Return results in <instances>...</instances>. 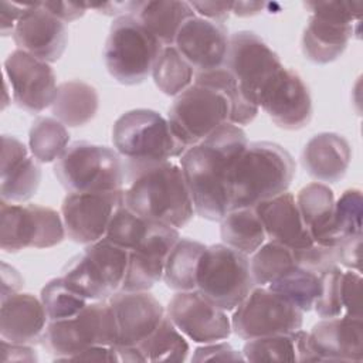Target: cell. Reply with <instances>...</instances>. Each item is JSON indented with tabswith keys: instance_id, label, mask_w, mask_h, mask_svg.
<instances>
[{
	"instance_id": "1",
	"label": "cell",
	"mask_w": 363,
	"mask_h": 363,
	"mask_svg": "<svg viewBox=\"0 0 363 363\" xmlns=\"http://www.w3.org/2000/svg\"><path fill=\"white\" fill-rule=\"evenodd\" d=\"M248 145L241 126L224 123L180 156V166L194 211L220 221L230 210V172Z\"/></svg>"
},
{
	"instance_id": "2",
	"label": "cell",
	"mask_w": 363,
	"mask_h": 363,
	"mask_svg": "<svg viewBox=\"0 0 363 363\" xmlns=\"http://www.w3.org/2000/svg\"><path fill=\"white\" fill-rule=\"evenodd\" d=\"M126 182L123 203L139 217L174 228L193 218L196 211L183 170L170 160L142 169Z\"/></svg>"
},
{
	"instance_id": "3",
	"label": "cell",
	"mask_w": 363,
	"mask_h": 363,
	"mask_svg": "<svg viewBox=\"0 0 363 363\" xmlns=\"http://www.w3.org/2000/svg\"><path fill=\"white\" fill-rule=\"evenodd\" d=\"M295 170L292 155L278 143L248 142L230 172V210L255 207L288 191Z\"/></svg>"
},
{
	"instance_id": "4",
	"label": "cell",
	"mask_w": 363,
	"mask_h": 363,
	"mask_svg": "<svg viewBox=\"0 0 363 363\" xmlns=\"http://www.w3.org/2000/svg\"><path fill=\"white\" fill-rule=\"evenodd\" d=\"M112 143L122 157L125 180L142 169L180 157L187 150L169 121L152 109L122 113L113 123Z\"/></svg>"
},
{
	"instance_id": "5",
	"label": "cell",
	"mask_w": 363,
	"mask_h": 363,
	"mask_svg": "<svg viewBox=\"0 0 363 363\" xmlns=\"http://www.w3.org/2000/svg\"><path fill=\"white\" fill-rule=\"evenodd\" d=\"M54 174L68 193H98L123 189L119 153L108 146L77 140L54 163Z\"/></svg>"
},
{
	"instance_id": "6",
	"label": "cell",
	"mask_w": 363,
	"mask_h": 363,
	"mask_svg": "<svg viewBox=\"0 0 363 363\" xmlns=\"http://www.w3.org/2000/svg\"><path fill=\"white\" fill-rule=\"evenodd\" d=\"M164 45L130 14L118 16L104 47L108 72L122 85L143 82Z\"/></svg>"
},
{
	"instance_id": "7",
	"label": "cell",
	"mask_w": 363,
	"mask_h": 363,
	"mask_svg": "<svg viewBox=\"0 0 363 363\" xmlns=\"http://www.w3.org/2000/svg\"><path fill=\"white\" fill-rule=\"evenodd\" d=\"M116 342L118 329L108 299L88 302L72 318L50 320L41 336L43 347L57 362H68L89 347L115 346Z\"/></svg>"
},
{
	"instance_id": "8",
	"label": "cell",
	"mask_w": 363,
	"mask_h": 363,
	"mask_svg": "<svg viewBox=\"0 0 363 363\" xmlns=\"http://www.w3.org/2000/svg\"><path fill=\"white\" fill-rule=\"evenodd\" d=\"M129 251L105 237L88 244L81 255L72 257L61 278L86 301H105L121 291L128 268Z\"/></svg>"
},
{
	"instance_id": "9",
	"label": "cell",
	"mask_w": 363,
	"mask_h": 363,
	"mask_svg": "<svg viewBox=\"0 0 363 363\" xmlns=\"http://www.w3.org/2000/svg\"><path fill=\"white\" fill-rule=\"evenodd\" d=\"M255 286L248 255L225 244H213L203 251L196 289L223 311H234Z\"/></svg>"
},
{
	"instance_id": "10",
	"label": "cell",
	"mask_w": 363,
	"mask_h": 363,
	"mask_svg": "<svg viewBox=\"0 0 363 363\" xmlns=\"http://www.w3.org/2000/svg\"><path fill=\"white\" fill-rule=\"evenodd\" d=\"M311 13L302 34V52L315 64L337 60L359 27L362 3L357 1H306Z\"/></svg>"
},
{
	"instance_id": "11",
	"label": "cell",
	"mask_w": 363,
	"mask_h": 363,
	"mask_svg": "<svg viewBox=\"0 0 363 363\" xmlns=\"http://www.w3.org/2000/svg\"><path fill=\"white\" fill-rule=\"evenodd\" d=\"M65 235L62 217L54 208L0 201V247L3 251L51 248Z\"/></svg>"
},
{
	"instance_id": "12",
	"label": "cell",
	"mask_w": 363,
	"mask_h": 363,
	"mask_svg": "<svg viewBox=\"0 0 363 363\" xmlns=\"http://www.w3.org/2000/svg\"><path fill=\"white\" fill-rule=\"evenodd\" d=\"M303 312L268 286H254L234 309L231 330L244 340L291 333L302 328Z\"/></svg>"
},
{
	"instance_id": "13",
	"label": "cell",
	"mask_w": 363,
	"mask_h": 363,
	"mask_svg": "<svg viewBox=\"0 0 363 363\" xmlns=\"http://www.w3.org/2000/svg\"><path fill=\"white\" fill-rule=\"evenodd\" d=\"M282 62L275 51L255 33L237 31L230 35L224 68L234 77L242 96L258 106V95Z\"/></svg>"
},
{
	"instance_id": "14",
	"label": "cell",
	"mask_w": 363,
	"mask_h": 363,
	"mask_svg": "<svg viewBox=\"0 0 363 363\" xmlns=\"http://www.w3.org/2000/svg\"><path fill=\"white\" fill-rule=\"evenodd\" d=\"M123 204V189L98 193H68L61 204L65 234L79 244L105 237L115 211Z\"/></svg>"
},
{
	"instance_id": "15",
	"label": "cell",
	"mask_w": 363,
	"mask_h": 363,
	"mask_svg": "<svg viewBox=\"0 0 363 363\" xmlns=\"http://www.w3.org/2000/svg\"><path fill=\"white\" fill-rule=\"evenodd\" d=\"M258 106L277 126L288 130L306 126L313 113L306 84L295 69L286 67H282L265 82L258 95Z\"/></svg>"
},
{
	"instance_id": "16",
	"label": "cell",
	"mask_w": 363,
	"mask_h": 363,
	"mask_svg": "<svg viewBox=\"0 0 363 363\" xmlns=\"http://www.w3.org/2000/svg\"><path fill=\"white\" fill-rule=\"evenodd\" d=\"M4 72L11 85L13 101L18 108L40 113L51 106L58 85L48 62L17 48L4 60Z\"/></svg>"
},
{
	"instance_id": "17",
	"label": "cell",
	"mask_w": 363,
	"mask_h": 363,
	"mask_svg": "<svg viewBox=\"0 0 363 363\" xmlns=\"http://www.w3.org/2000/svg\"><path fill=\"white\" fill-rule=\"evenodd\" d=\"M166 315L196 343L220 342L231 335V320L225 311L208 302L197 289L176 292L169 301Z\"/></svg>"
},
{
	"instance_id": "18",
	"label": "cell",
	"mask_w": 363,
	"mask_h": 363,
	"mask_svg": "<svg viewBox=\"0 0 363 363\" xmlns=\"http://www.w3.org/2000/svg\"><path fill=\"white\" fill-rule=\"evenodd\" d=\"M180 238L177 228L152 223L140 242L129 251L128 268L121 291H149L163 278L166 258Z\"/></svg>"
},
{
	"instance_id": "19",
	"label": "cell",
	"mask_w": 363,
	"mask_h": 363,
	"mask_svg": "<svg viewBox=\"0 0 363 363\" xmlns=\"http://www.w3.org/2000/svg\"><path fill=\"white\" fill-rule=\"evenodd\" d=\"M228 43L230 35L224 24L193 16L180 27L174 47L197 74L223 68Z\"/></svg>"
},
{
	"instance_id": "20",
	"label": "cell",
	"mask_w": 363,
	"mask_h": 363,
	"mask_svg": "<svg viewBox=\"0 0 363 363\" xmlns=\"http://www.w3.org/2000/svg\"><path fill=\"white\" fill-rule=\"evenodd\" d=\"M13 40L18 50L51 64L64 54L68 31L65 23L51 14L43 3H30L14 27Z\"/></svg>"
},
{
	"instance_id": "21",
	"label": "cell",
	"mask_w": 363,
	"mask_h": 363,
	"mask_svg": "<svg viewBox=\"0 0 363 363\" xmlns=\"http://www.w3.org/2000/svg\"><path fill=\"white\" fill-rule=\"evenodd\" d=\"M113 311L118 342L115 346L135 347L143 342L164 318L162 303L149 291H118L108 298Z\"/></svg>"
},
{
	"instance_id": "22",
	"label": "cell",
	"mask_w": 363,
	"mask_h": 363,
	"mask_svg": "<svg viewBox=\"0 0 363 363\" xmlns=\"http://www.w3.org/2000/svg\"><path fill=\"white\" fill-rule=\"evenodd\" d=\"M41 183L40 162L16 136H1L0 196L6 203H24L38 190Z\"/></svg>"
},
{
	"instance_id": "23",
	"label": "cell",
	"mask_w": 363,
	"mask_h": 363,
	"mask_svg": "<svg viewBox=\"0 0 363 363\" xmlns=\"http://www.w3.org/2000/svg\"><path fill=\"white\" fill-rule=\"evenodd\" d=\"M309 346L318 362H362V318L343 315L322 319L308 333Z\"/></svg>"
},
{
	"instance_id": "24",
	"label": "cell",
	"mask_w": 363,
	"mask_h": 363,
	"mask_svg": "<svg viewBox=\"0 0 363 363\" xmlns=\"http://www.w3.org/2000/svg\"><path fill=\"white\" fill-rule=\"evenodd\" d=\"M48 323L41 299L31 294L16 292L1 299L0 336L17 345H35Z\"/></svg>"
},
{
	"instance_id": "25",
	"label": "cell",
	"mask_w": 363,
	"mask_h": 363,
	"mask_svg": "<svg viewBox=\"0 0 363 363\" xmlns=\"http://www.w3.org/2000/svg\"><path fill=\"white\" fill-rule=\"evenodd\" d=\"M254 210L269 241L279 242L292 250H303L315 244L302 221L292 193L285 191L264 200Z\"/></svg>"
},
{
	"instance_id": "26",
	"label": "cell",
	"mask_w": 363,
	"mask_h": 363,
	"mask_svg": "<svg viewBox=\"0 0 363 363\" xmlns=\"http://www.w3.org/2000/svg\"><path fill=\"white\" fill-rule=\"evenodd\" d=\"M352 159L349 140L335 132H322L311 138L302 153L301 162L309 176L319 182L336 183L347 172Z\"/></svg>"
},
{
	"instance_id": "27",
	"label": "cell",
	"mask_w": 363,
	"mask_h": 363,
	"mask_svg": "<svg viewBox=\"0 0 363 363\" xmlns=\"http://www.w3.org/2000/svg\"><path fill=\"white\" fill-rule=\"evenodd\" d=\"M126 11L147 31H150L164 47L174 45L180 27L186 20L196 16L190 3L177 0L129 1Z\"/></svg>"
},
{
	"instance_id": "28",
	"label": "cell",
	"mask_w": 363,
	"mask_h": 363,
	"mask_svg": "<svg viewBox=\"0 0 363 363\" xmlns=\"http://www.w3.org/2000/svg\"><path fill=\"white\" fill-rule=\"evenodd\" d=\"M295 201L313 242L325 247H336L332 237L333 190L325 183L313 182L298 191Z\"/></svg>"
},
{
	"instance_id": "29",
	"label": "cell",
	"mask_w": 363,
	"mask_h": 363,
	"mask_svg": "<svg viewBox=\"0 0 363 363\" xmlns=\"http://www.w3.org/2000/svg\"><path fill=\"white\" fill-rule=\"evenodd\" d=\"M242 356L248 362H318L309 346L308 332L301 329L250 339L242 347Z\"/></svg>"
},
{
	"instance_id": "30",
	"label": "cell",
	"mask_w": 363,
	"mask_h": 363,
	"mask_svg": "<svg viewBox=\"0 0 363 363\" xmlns=\"http://www.w3.org/2000/svg\"><path fill=\"white\" fill-rule=\"evenodd\" d=\"M98 106L99 95L95 86L79 79H71L58 85L51 112L65 126L78 128L95 118Z\"/></svg>"
},
{
	"instance_id": "31",
	"label": "cell",
	"mask_w": 363,
	"mask_h": 363,
	"mask_svg": "<svg viewBox=\"0 0 363 363\" xmlns=\"http://www.w3.org/2000/svg\"><path fill=\"white\" fill-rule=\"evenodd\" d=\"M220 235L223 244L245 255L254 254L267 240L254 207L228 210L220 220Z\"/></svg>"
},
{
	"instance_id": "32",
	"label": "cell",
	"mask_w": 363,
	"mask_h": 363,
	"mask_svg": "<svg viewBox=\"0 0 363 363\" xmlns=\"http://www.w3.org/2000/svg\"><path fill=\"white\" fill-rule=\"evenodd\" d=\"M135 350L140 362L180 363L187 359L189 343L170 318L164 315L159 326L135 346Z\"/></svg>"
},
{
	"instance_id": "33",
	"label": "cell",
	"mask_w": 363,
	"mask_h": 363,
	"mask_svg": "<svg viewBox=\"0 0 363 363\" xmlns=\"http://www.w3.org/2000/svg\"><path fill=\"white\" fill-rule=\"evenodd\" d=\"M204 250V244L190 238L176 241L166 258L162 278L167 288L177 292L196 289L197 267Z\"/></svg>"
},
{
	"instance_id": "34",
	"label": "cell",
	"mask_w": 363,
	"mask_h": 363,
	"mask_svg": "<svg viewBox=\"0 0 363 363\" xmlns=\"http://www.w3.org/2000/svg\"><path fill=\"white\" fill-rule=\"evenodd\" d=\"M267 286L284 296L299 311L309 312L320 295L322 279L320 274L298 265Z\"/></svg>"
},
{
	"instance_id": "35",
	"label": "cell",
	"mask_w": 363,
	"mask_h": 363,
	"mask_svg": "<svg viewBox=\"0 0 363 363\" xmlns=\"http://www.w3.org/2000/svg\"><path fill=\"white\" fill-rule=\"evenodd\" d=\"M67 126L52 116H38L28 130V149L40 163L55 162L68 147Z\"/></svg>"
},
{
	"instance_id": "36",
	"label": "cell",
	"mask_w": 363,
	"mask_h": 363,
	"mask_svg": "<svg viewBox=\"0 0 363 363\" xmlns=\"http://www.w3.org/2000/svg\"><path fill=\"white\" fill-rule=\"evenodd\" d=\"M152 77L155 85L169 96H177L194 81V69L174 45L163 47L155 61Z\"/></svg>"
},
{
	"instance_id": "37",
	"label": "cell",
	"mask_w": 363,
	"mask_h": 363,
	"mask_svg": "<svg viewBox=\"0 0 363 363\" xmlns=\"http://www.w3.org/2000/svg\"><path fill=\"white\" fill-rule=\"evenodd\" d=\"M295 267H298L295 250L275 241L264 242L250 259L255 286H267Z\"/></svg>"
},
{
	"instance_id": "38",
	"label": "cell",
	"mask_w": 363,
	"mask_h": 363,
	"mask_svg": "<svg viewBox=\"0 0 363 363\" xmlns=\"http://www.w3.org/2000/svg\"><path fill=\"white\" fill-rule=\"evenodd\" d=\"M362 206L363 200L359 189H347L335 200L332 237L336 247L349 238L362 235Z\"/></svg>"
},
{
	"instance_id": "39",
	"label": "cell",
	"mask_w": 363,
	"mask_h": 363,
	"mask_svg": "<svg viewBox=\"0 0 363 363\" xmlns=\"http://www.w3.org/2000/svg\"><path fill=\"white\" fill-rule=\"evenodd\" d=\"M40 299L45 308L48 322L72 318L79 313L89 302L72 291L61 277L48 281L43 286Z\"/></svg>"
},
{
	"instance_id": "40",
	"label": "cell",
	"mask_w": 363,
	"mask_h": 363,
	"mask_svg": "<svg viewBox=\"0 0 363 363\" xmlns=\"http://www.w3.org/2000/svg\"><path fill=\"white\" fill-rule=\"evenodd\" d=\"M153 221H147L135 214L123 203L112 216L105 238L130 251L146 235Z\"/></svg>"
},
{
	"instance_id": "41",
	"label": "cell",
	"mask_w": 363,
	"mask_h": 363,
	"mask_svg": "<svg viewBox=\"0 0 363 363\" xmlns=\"http://www.w3.org/2000/svg\"><path fill=\"white\" fill-rule=\"evenodd\" d=\"M342 274L343 271L340 269L339 265H335L320 272L322 289H320L319 298L313 305V309L316 311L318 316L322 319L336 318L343 313L342 295H340Z\"/></svg>"
},
{
	"instance_id": "42",
	"label": "cell",
	"mask_w": 363,
	"mask_h": 363,
	"mask_svg": "<svg viewBox=\"0 0 363 363\" xmlns=\"http://www.w3.org/2000/svg\"><path fill=\"white\" fill-rule=\"evenodd\" d=\"M296 262L299 267L315 271L318 274L339 265L337 247H325L313 244L303 250H295Z\"/></svg>"
},
{
	"instance_id": "43",
	"label": "cell",
	"mask_w": 363,
	"mask_h": 363,
	"mask_svg": "<svg viewBox=\"0 0 363 363\" xmlns=\"http://www.w3.org/2000/svg\"><path fill=\"white\" fill-rule=\"evenodd\" d=\"M360 284L362 277L357 271H343L342 282H340V295H342V306L345 315L362 318L360 308Z\"/></svg>"
},
{
	"instance_id": "44",
	"label": "cell",
	"mask_w": 363,
	"mask_h": 363,
	"mask_svg": "<svg viewBox=\"0 0 363 363\" xmlns=\"http://www.w3.org/2000/svg\"><path fill=\"white\" fill-rule=\"evenodd\" d=\"M204 360H216V362H228V360H244V356L231 347L228 343L213 342L206 343L194 350L191 362H204Z\"/></svg>"
},
{
	"instance_id": "45",
	"label": "cell",
	"mask_w": 363,
	"mask_h": 363,
	"mask_svg": "<svg viewBox=\"0 0 363 363\" xmlns=\"http://www.w3.org/2000/svg\"><path fill=\"white\" fill-rule=\"evenodd\" d=\"M190 6L200 17L221 24L228 18L233 10V1H191Z\"/></svg>"
},
{
	"instance_id": "46",
	"label": "cell",
	"mask_w": 363,
	"mask_h": 363,
	"mask_svg": "<svg viewBox=\"0 0 363 363\" xmlns=\"http://www.w3.org/2000/svg\"><path fill=\"white\" fill-rule=\"evenodd\" d=\"M360 247H362V235L349 238L337 245L339 252V264L360 272Z\"/></svg>"
},
{
	"instance_id": "47",
	"label": "cell",
	"mask_w": 363,
	"mask_h": 363,
	"mask_svg": "<svg viewBox=\"0 0 363 363\" xmlns=\"http://www.w3.org/2000/svg\"><path fill=\"white\" fill-rule=\"evenodd\" d=\"M27 3H10V1H1V11H0V28L3 35H13L14 27L20 17L24 14L27 9Z\"/></svg>"
},
{
	"instance_id": "48",
	"label": "cell",
	"mask_w": 363,
	"mask_h": 363,
	"mask_svg": "<svg viewBox=\"0 0 363 363\" xmlns=\"http://www.w3.org/2000/svg\"><path fill=\"white\" fill-rule=\"evenodd\" d=\"M43 6L64 23L74 21L85 14V4L64 3V1H43Z\"/></svg>"
},
{
	"instance_id": "49",
	"label": "cell",
	"mask_w": 363,
	"mask_h": 363,
	"mask_svg": "<svg viewBox=\"0 0 363 363\" xmlns=\"http://www.w3.org/2000/svg\"><path fill=\"white\" fill-rule=\"evenodd\" d=\"M1 362H37L35 350L30 345L10 343L1 339Z\"/></svg>"
},
{
	"instance_id": "50",
	"label": "cell",
	"mask_w": 363,
	"mask_h": 363,
	"mask_svg": "<svg viewBox=\"0 0 363 363\" xmlns=\"http://www.w3.org/2000/svg\"><path fill=\"white\" fill-rule=\"evenodd\" d=\"M119 362L118 354L113 346H94L89 347L75 356H72L68 362Z\"/></svg>"
},
{
	"instance_id": "51",
	"label": "cell",
	"mask_w": 363,
	"mask_h": 363,
	"mask_svg": "<svg viewBox=\"0 0 363 363\" xmlns=\"http://www.w3.org/2000/svg\"><path fill=\"white\" fill-rule=\"evenodd\" d=\"M23 286V278L18 271L1 262V299L20 291Z\"/></svg>"
},
{
	"instance_id": "52",
	"label": "cell",
	"mask_w": 363,
	"mask_h": 363,
	"mask_svg": "<svg viewBox=\"0 0 363 363\" xmlns=\"http://www.w3.org/2000/svg\"><path fill=\"white\" fill-rule=\"evenodd\" d=\"M264 7L262 3H241V1H233V10L231 13H234L235 16L240 17H248V16H254L257 13H259V10Z\"/></svg>"
}]
</instances>
